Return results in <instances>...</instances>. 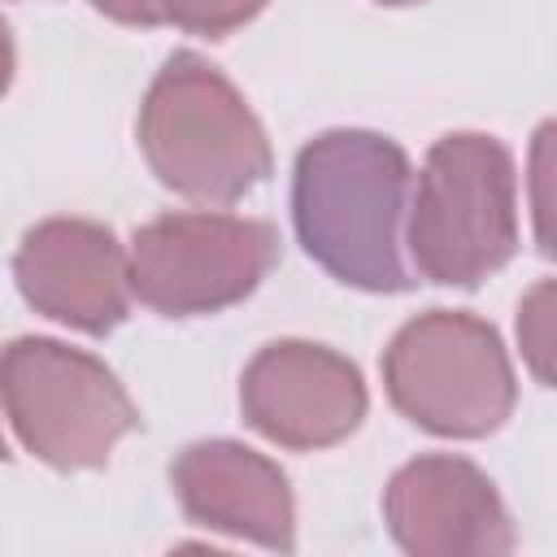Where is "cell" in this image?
I'll return each mask as SVG.
<instances>
[{"mask_svg":"<svg viewBox=\"0 0 557 557\" xmlns=\"http://www.w3.org/2000/svg\"><path fill=\"white\" fill-rule=\"evenodd\" d=\"M270 0H157L161 22L187 30V35H209L226 39L244 22H252Z\"/></svg>","mask_w":557,"mask_h":557,"instance_id":"11","label":"cell"},{"mask_svg":"<svg viewBox=\"0 0 557 557\" xmlns=\"http://www.w3.org/2000/svg\"><path fill=\"white\" fill-rule=\"evenodd\" d=\"M548 283H540L527 300H522V309H518V339H522V348H527V357H531V370H535V379L548 387V361H544V352H548Z\"/></svg>","mask_w":557,"mask_h":557,"instance_id":"12","label":"cell"},{"mask_svg":"<svg viewBox=\"0 0 557 557\" xmlns=\"http://www.w3.org/2000/svg\"><path fill=\"white\" fill-rule=\"evenodd\" d=\"M374 4H387V9H405V4H418V0H374Z\"/></svg>","mask_w":557,"mask_h":557,"instance_id":"15","label":"cell"},{"mask_svg":"<svg viewBox=\"0 0 557 557\" xmlns=\"http://www.w3.org/2000/svg\"><path fill=\"white\" fill-rule=\"evenodd\" d=\"M413 270L444 287H474L518 252V178L496 135L457 131L426 148L409 231Z\"/></svg>","mask_w":557,"mask_h":557,"instance_id":"3","label":"cell"},{"mask_svg":"<svg viewBox=\"0 0 557 557\" xmlns=\"http://www.w3.org/2000/svg\"><path fill=\"white\" fill-rule=\"evenodd\" d=\"M13 65H17V57H13V35H9V26L0 22V96H4L9 83H13Z\"/></svg>","mask_w":557,"mask_h":557,"instance_id":"14","label":"cell"},{"mask_svg":"<svg viewBox=\"0 0 557 557\" xmlns=\"http://www.w3.org/2000/svg\"><path fill=\"white\" fill-rule=\"evenodd\" d=\"M0 400L22 448L52 470H96L139 426L117 374L48 335H22L0 348Z\"/></svg>","mask_w":557,"mask_h":557,"instance_id":"5","label":"cell"},{"mask_svg":"<svg viewBox=\"0 0 557 557\" xmlns=\"http://www.w3.org/2000/svg\"><path fill=\"white\" fill-rule=\"evenodd\" d=\"M13 278L35 313L83 335H109L131 309L126 252L117 235L91 218L35 222L17 244Z\"/></svg>","mask_w":557,"mask_h":557,"instance_id":"9","label":"cell"},{"mask_svg":"<svg viewBox=\"0 0 557 557\" xmlns=\"http://www.w3.org/2000/svg\"><path fill=\"white\" fill-rule=\"evenodd\" d=\"M278 261V231L235 213H161L126 252V283L139 305L165 318H200L239 305Z\"/></svg>","mask_w":557,"mask_h":557,"instance_id":"6","label":"cell"},{"mask_svg":"<svg viewBox=\"0 0 557 557\" xmlns=\"http://www.w3.org/2000/svg\"><path fill=\"white\" fill-rule=\"evenodd\" d=\"M139 148L161 187L231 205L270 178V139L239 87L200 52L165 57L139 104Z\"/></svg>","mask_w":557,"mask_h":557,"instance_id":"2","label":"cell"},{"mask_svg":"<svg viewBox=\"0 0 557 557\" xmlns=\"http://www.w3.org/2000/svg\"><path fill=\"white\" fill-rule=\"evenodd\" d=\"M383 522L413 557H505L513 522L496 483L466 457L426 453L383 487Z\"/></svg>","mask_w":557,"mask_h":557,"instance_id":"8","label":"cell"},{"mask_svg":"<svg viewBox=\"0 0 557 557\" xmlns=\"http://www.w3.org/2000/svg\"><path fill=\"white\" fill-rule=\"evenodd\" d=\"M0 461H9V444H4V435H0Z\"/></svg>","mask_w":557,"mask_h":557,"instance_id":"16","label":"cell"},{"mask_svg":"<svg viewBox=\"0 0 557 557\" xmlns=\"http://www.w3.org/2000/svg\"><path fill=\"white\" fill-rule=\"evenodd\" d=\"M383 387L413 426L444 440H483L500 431L518 400L496 326L466 309H426L409 318L383 352Z\"/></svg>","mask_w":557,"mask_h":557,"instance_id":"4","label":"cell"},{"mask_svg":"<svg viewBox=\"0 0 557 557\" xmlns=\"http://www.w3.org/2000/svg\"><path fill=\"white\" fill-rule=\"evenodd\" d=\"M170 483L196 527L252 540L270 553L296 548L292 483L265 453L235 440H196L174 457Z\"/></svg>","mask_w":557,"mask_h":557,"instance_id":"10","label":"cell"},{"mask_svg":"<svg viewBox=\"0 0 557 557\" xmlns=\"http://www.w3.org/2000/svg\"><path fill=\"white\" fill-rule=\"evenodd\" d=\"M96 13L122 22V26H161L157 0H87Z\"/></svg>","mask_w":557,"mask_h":557,"instance_id":"13","label":"cell"},{"mask_svg":"<svg viewBox=\"0 0 557 557\" xmlns=\"http://www.w3.org/2000/svg\"><path fill=\"white\" fill-rule=\"evenodd\" d=\"M366 405L361 370L344 352L309 339H274L257 348L239 379L244 422L292 453L348 440L361 426Z\"/></svg>","mask_w":557,"mask_h":557,"instance_id":"7","label":"cell"},{"mask_svg":"<svg viewBox=\"0 0 557 557\" xmlns=\"http://www.w3.org/2000/svg\"><path fill=\"white\" fill-rule=\"evenodd\" d=\"M409 157L379 131H322L296 152L292 226L300 248L361 292H409L400 252L409 209Z\"/></svg>","mask_w":557,"mask_h":557,"instance_id":"1","label":"cell"}]
</instances>
